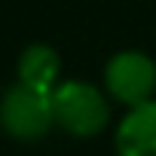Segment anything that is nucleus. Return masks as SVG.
<instances>
[{
  "label": "nucleus",
  "mask_w": 156,
  "mask_h": 156,
  "mask_svg": "<svg viewBox=\"0 0 156 156\" xmlns=\"http://www.w3.org/2000/svg\"><path fill=\"white\" fill-rule=\"evenodd\" d=\"M104 92L122 107L144 104L156 95V61L141 49H119L104 64Z\"/></svg>",
  "instance_id": "3"
},
{
  "label": "nucleus",
  "mask_w": 156,
  "mask_h": 156,
  "mask_svg": "<svg viewBox=\"0 0 156 156\" xmlns=\"http://www.w3.org/2000/svg\"><path fill=\"white\" fill-rule=\"evenodd\" d=\"M0 129L12 141H40L55 129L52 92L16 83L0 95Z\"/></svg>",
  "instance_id": "2"
},
{
  "label": "nucleus",
  "mask_w": 156,
  "mask_h": 156,
  "mask_svg": "<svg viewBox=\"0 0 156 156\" xmlns=\"http://www.w3.org/2000/svg\"><path fill=\"white\" fill-rule=\"evenodd\" d=\"M16 76L25 86L52 92L61 83V55H58V49L49 46V43H28L19 52Z\"/></svg>",
  "instance_id": "5"
},
{
  "label": "nucleus",
  "mask_w": 156,
  "mask_h": 156,
  "mask_svg": "<svg viewBox=\"0 0 156 156\" xmlns=\"http://www.w3.org/2000/svg\"><path fill=\"white\" fill-rule=\"evenodd\" d=\"M52 110L70 138H95L110 122V95L89 80H61L52 89Z\"/></svg>",
  "instance_id": "1"
},
{
  "label": "nucleus",
  "mask_w": 156,
  "mask_h": 156,
  "mask_svg": "<svg viewBox=\"0 0 156 156\" xmlns=\"http://www.w3.org/2000/svg\"><path fill=\"white\" fill-rule=\"evenodd\" d=\"M116 156H156V98L126 107L113 132Z\"/></svg>",
  "instance_id": "4"
}]
</instances>
